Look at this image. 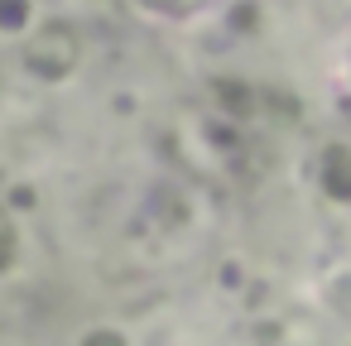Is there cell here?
<instances>
[{"label": "cell", "instance_id": "1", "mask_svg": "<svg viewBox=\"0 0 351 346\" xmlns=\"http://www.w3.org/2000/svg\"><path fill=\"white\" fill-rule=\"evenodd\" d=\"M145 5H154V10H193L202 0H145Z\"/></svg>", "mask_w": 351, "mask_h": 346}]
</instances>
